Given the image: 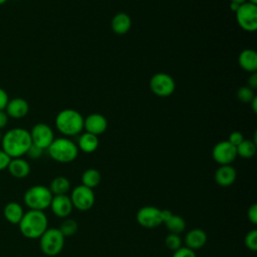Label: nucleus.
Wrapping results in <instances>:
<instances>
[{
	"mask_svg": "<svg viewBox=\"0 0 257 257\" xmlns=\"http://www.w3.org/2000/svg\"><path fill=\"white\" fill-rule=\"evenodd\" d=\"M1 139H2V135H1V132H0V143H1Z\"/></svg>",
	"mask_w": 257,
	"mask_h": 257,
	"instance_id": "obj_45",
	"label": "nucleus"
},
{
	"mask_svg": "<svg viewBox=\"0 0 257 257\" xmlns=\"http://www.w3.org/2000/svg\"><path fill=\"white\" fill-rule=\"evenodd\" d=\"M237 178V172L234 167L231 165H222L220 166L214 175L215 182L220 187H230L232 186Z\"/></svg>",
	"mask_w": 257,
	"mask_h": 257,
	"instance_id": "obj_16",
	"label": "nucleus"
},
{
	"mask_svg": "<svg viewBox=\"0 0 257 257\" xmlns=\"http://www.w3.org/2000/svg\"><path fill=\"white\" fill-rule=\"evenodd\" d=\"M73 209L85 212L90 210L95 202V196L93 190L83 185H78L71 191L69 196Z\"/></svg>",
	"mask_w": 257,
	"mask_h": 257,
	"instance_id": "obj_8",
	"label": "nucleus"
},
{
	"mask_svg": "<svg viewBox=\"0 0 257 257\" xmlns=\"http://www.w3.org/2000/svg\"><path fill=\"white\" fill-rule=\"evenodd\" d=\"M52 197L53 195L48 187L43 185H34L25 191L23 201L29 210L44 211L49 208Z\"/></svg>",
	"mask_w": 257,
	"mask_h": 257,
	"instance_id": "obj_5",
	"label": "nucleus"
},
{
	"mask_svg": "<svg viewBox=\"0 0 257 257\" xmlns=\"http://www.w3.org/2000/svg\"><path fill=\"white\" fill-rule=\"evenodd\" d=\"M2 150L11 158H21L26 155L32 145L30 133L22 127L9 130L2 136Z\"/></svg>",
	"mask_w": 257,
	"mask_h": 257,
	"instance_id": "obj_1",
	"label": "nucleus"
},
{
	"mask_svg": "<svg viewBox=\"0 0 257 257\" xmlns=\"http://www.w3.org/2000/svg\"><path fill=\"white\" fill-rule=\"evenodd\" d=\"M24 213L25 212L23 210V207L18 202H15V201H11L7 203L3 209L4 218L7 220V222L14 225L19 224Z\"/></svg>",
	"mask_w": 257,
	"mask_h": 257,
	"instance_id": "obj_20",
	"label": "nucleus"
},
{
	"mask_svg": "<svg viewBox=\"0 0 257 257\" xmlns=\"http://www.w3.org/2000/svg\"><path fill=\"white\" fill-rule=\"evenodd\" d=\"M161 209L155 206H144L139 209L136 220L140 226L146 229L158 228L163 224Z\"/></svg>",
	"mask_w": 257,
	"mask_h": 257,
	"instance_id": "obj_10",
	"label": "nucleus"
},
{
	"mask_svg": "<svg viewBox=\"0 0 257 257\" xmlns=\"http://www.w3.org/2000/svg\"><path fill=\"white\" fill-rule=\"evenodd\" d=\"M20 233L28 239H39L48 228V219L44 211L28 210L19 224Z\"/></svg>",
	"mask_w": 257,
	"mask_h": 257,
	"instance_id": "obj_2",
	"label": "nucleus"
},
{
	"mask_svg": "<svg viewBox=\"0 0 257 257\" xmlns=\"http://www.w3.org/2000/svg\"><path fill=\"white\" fill-rule=\"evenodd\" d=\"M98 144L99 142L97 136L89 133H84L79 137L77 148L83 153L90 154L96 151V149L98 148Z\"/></svg>",
	"mask_w": 257,
	"mask_h": 257,
	"instance_id": "obj_22",
	"label": "nucleus"
},
{
	"mask_svg": "<svg viewBox=\"0 0 257 257\" xmlns=\"http://www.w3.org/2000/svg\"><path fill=\"white\" fill-rule=\"evenodd\" d=\"M164 224L170 233L177 234V235H180L186 229L185 219L180 215H176L174 213Z\"/></svg>",
	"mask_w": 257,
	"mask_h": 257,
	"instance_id": "obj_25",
	"label": "nucleus"
},
{
	"mask_svg": "<svg viewBox=\"0 0 257 257\" xmlns=\"http://www.w3.org/2000/svg\"><path fill=\"white\" fill-rule=\"evenodd\" d=\"M30 133L32 144L41 148L42 150L47 149L54 140V134L51 127L43 122L36 123Z\"/></svg>",
	"mask_w": 257,
	"mask_h": 257,
	"instance_id": "obj_12",
	"label": "nucleus"
},
{
	"mask_svg": "<svg viewBox=\"0 0 257 257\" xmlns=\"http://www.w3.org/2000/svg\"><path fill=\"white\" fill-rule=\"evenodd\" d=\"M236 13L238 25L245 31L254 32L257 29V5L249 2L241 4Z\"/></svg>",
	"mask_w": 257,
	"mask_h": 257,
	"instance_id": "obj_7",
	"label": "nucleus"
},
{
	"mask_svg": "<svg viewBox=\"0 0 257 257\" xmlns=\"http://www.w3.org/2000/svg\"><path fill=\"white\" fill-rule=\"evenodd\" d=\"M7 0H0V5H2V4H4L5 2H6Z\"/></svg>",
	"mask_w": 257,
	"mask_h": 257,
	"instance_id": "obj_44",
	"label": "nucleus"
},
{
	"mask_svg": "<svg viewBox=\"0 0 257 257\" xmlns=\"http://www.w3.org/2000/svg\"><path fill=\"white\" fill-rule=\"evenodd\" d=\"M251 106H252V109L254 112H257V96H255L252 100H251Z\"/></svg>",
	"mask_w": 257,
	"mask_h": 257,
	"instance_id": "obj_40",
	"label": "nucleus"
},
{
	"mask_svg": "<svg viewBox=\"0 0 257 257\" xmlns=\"http://www.w3.org/2000/svg\"><path fill=\"white\" fill-rule=\"evenodd\" d=\"M64 241L65 237L58 228H47L39 238V246L43 254L53 257L62 251Z\"/></svg>",
	"mask_w": 257,
	"mask_h": 257,
	"instance_id": "obj_6",
	"label": "nucleus"
},
{
	"mask_svg": "<svg viewBox=\"0 0 257 257\" xmlns=\"http://www.w3.org/2000/svg\"><path fill=\"white\" fill-rule=\"evenodd\" d=\"M244 244L247 249L251 251L257 250V230L253 229L247 232L244 238Z\"/></svg>",
	"mask_w": 257,
	"mask_h": 257,
	"instance_id": "obj_30",
	"label": "nucleus"
},
{
	"mask_svg": "<svg viewBox=\"0 0 257 257\" xmlns=\"http://www.w3.org/2000/svg\"><path fill=\"white\" fill-rule=\"evenodd\" d=\"M150 88L154 94L161 97H166L173 94L176 88V83L170 74L159 72L151 77Z\"/></svg>",
	"mask_w": 257,
	"mask_h": 257,
	"instance_id": "obj_9",
	"label": "nucleus"
},
{
	"mask_svg": "<svg viewBox=\"0 0 257 257\" xmlns=\"http://www.w3.org/2000/svg\"><path fill=\"white\" fill-rule=\"evenodd\" d=\"M231 2H234V3H237V4H243L246 2V0H230Z\"/></svg>",
	"mask_w": 257,
	"mask_h": 257,
	"instance_id": "obj_42",
	"label": "nucleus"
},
{
	"mask_svg": "<svg viewBox=\"0 0 257 257\" xmlns=\"http://www.w3.org/2000/svg\"><path fill=\"white\" fill-rule=\"evenodd\" d=\"M161 214H162V220H163V224H164L173 215V212L168 209H164L161 211Z\"/></svg>",
	"mask_w": 257,
	"mask_h": 257,
	"instance_id": "obj_39",
	"label": "nucleus"
},
{
	"mask_svg": "<svg viewBox=\"0 0 257 257\" xmlns=\"http://www.w3.org/2000/svg\"><path fill=\"white\" fill-rule=\"evenodd\" d=\"M207 240H208L207 233L200 228H195L188 231L184 239L185 246L193 251L203 248L207 243Z\"/></svg>",
	"mask_w": 257,
	"mask_h": 257,
	"instance_id": "obj_15",
	"label": "nucleus"
},
{
	"mask_svg": "<svg viewBox=\"0 0 257 257\" xmlns=\"http://www.w3.org/2000/svg\"><path fill=\"white\" fill-rule=\"evenodd\" d=\"M107 127L106 118L100 113H91L83 119V128L86 133L99 136L105 132Z\"/></svg>",
	"mask_w": 257,
	"mask_h": 257,
	"instance_id": "obj_14",
	"label": "nucleus"
},
{
	"mask_svg": "<svg viewBox=\"0 0 257 257\" xmlns=\"http://www.w3.org/2000/svg\"><path fill=\"white\" fill-rule=\"evenodd\" d=\"M10 161H11V158L1 149L0 150V171L7 170Z\"/></svg>",
	"mask_w": 257,
	"mask_h": 257,
	"instance_id": "obj_35",
	"label": "nucleus"
},
{
	"mask_svg": "<svg viewBox=\"0 0 257 257\" xmlns=\"http://www.w3.org/2000/svg\"><path fill=\"white\" fill-rule=\"evenodd\" d=\"M165 245L168 249L172 250L173 252L178 250L179 248H181L182 245V239L180 237V235L177 234H173V233H169L166 238H165Z\"/></svg>",
	"mask_w": 257,
	"mask_h": 257,
	"instance_id": "obj_28",
	"label": "nucleus"
},
{
	"mask_svg": "<svg viewBox=\"0 0 257 257\" xmlns=\"http://www.w3.org/2000/svg\"><path fill=\"white\" fill-rule=\"evenodd\" d=\"M248 2L252 4H257V0H248Z\"/></svg>",
	"mask_w": 257,
	"mask_h": 257,
	"instance_id": "obj_43",
	"label": "nucleus"
},
{
	"mask_svg": "<svg viewBox=\"0 0 257 257\" xmlns=\"http://www.w3.org/2000/svg\"><path fill=\"white\" fill-rule=\"evenodd\" d=\"M64 237H70L76 234L78 231V224L74 219L65 218L58 228Z\"/></svg>",
	"mask_w": 257,
	"mask_h": 257,
	"instance_id": "obj_27",
	"label": "nucleus"
},
{
	"mask_svg": "<svg viewBox=\"0 0 257 257\" xmlns=\"http://www.w3.org/2000/svg\"><path fill=\"white\" fill-rule=\"evenodd\" d=\"M8 118H9V116L7 115L6 111L0 110V130L3 128V127H5V126L7 125V123H8Z\"/></svg>",
	"mask_w": 257,
	"mask_h": 257,
	"instance_id": "obj_37",
	"label": "nucleus"
},
{
	"mask_svg": "<svg viewBox=\"0 0 257 257\" xmlns=\"http://www.w3.org/2000/svg\"><path fill=\"white\" fill-rule=\"evenodd\" d=\"M47 150L50 158L61 164L73 162L77 158L79 151L77 145L67 138L54 139Z\"/></svg>",
	"mask_w": 257,
	"mask_h": 257,
	"instance_id": "obj_3",
	"label": "nucleus"
},
{
	"mask_svg": "<svg viewBox=\"0 0 257 257\" xmlns=\"http://www.w3.org/2000/svg\"><path fill=\"white\" fill-rule=\"evenodd\" d=\"M9 101V97L7 92L0 87V110H4L7 103Z\"/></svg>",
	"mask_w": 257,
	"mask_h": 257,
	"instance_id": "obj_36",
	"label": "nucleus"
},
{
	"mask_svg": "<svg viewBox=\"0 0 257 257\" xmlns=\"http://www.w3.org/2000/svg\"><path fill=\"white\" fill-rule=\"evenodd\" d=\"M5 111L9 117L19 119L24 117L29 111V104L28 102L21 97H15L9 99Z\"/></svg>",
	"mask_w": 257,
	"mask_h": 257,
	"instance_id": "obj_17",
	"label": "nucleus"
},
{
	"mask_svg": "<svg viewBox=\"0 0 257 257\" xmlns=\"http://www.w3.org/2000/svg\"><path fill=\"white\" fill-rule=\"evenodd\" d=\"M83 117L80 112L72 108H65L55 117L57 130L64 136H75L83 128Z\"/></svg>",
	"mask_w": 257,
	"mask_h": 257,
	"instance_id": "obj_4",
	"label": "nucleus"
},
{
	"mask_svg": "<svg viewBox=\"0 0 257 257\" xmlns=\"http://www.w3.org/2000/svg\"><path fill=\"white\" fill-rule=\"evenodd\" d=\"M248 84H249V87L252 88L253 90L255 88H257V73L256 72H253L252 75L248 78Z\"/></svg>",
	"mask_w": 257,
	"mask_h": 257,
	"instance_id": "obj_38",
	"label": "nucleus"
},
{
	"mask_svg": "<svg viewBox=\"0 0 257 257\" xmlns=\"http://www.w3.org/2000/svg\"><path fill=\"white\" fill-rule=\"evenodd\" d=\"M239 6H240V4H237V3H234V2H231V3H230V9H231L233 12H236V11L238 10Z\"/></svg>",
	"mask_w": 257,
	"mask_h": 257,
	"instance_id": "obj_41",
	"label": "nucleus"
},
{
	"mask_svg": "<svg viewBox=\"0 0 257 257\" xmlns=\"http://www.w3.org/2000/svg\"><path fill=\"white\" fill-rule=\"evenodd\" d=\"M131 17L124 12H119L115 14L111 20V29L114 33L118 35L125 34L131 29Z\"/></svg>",
	"mask_w": 257,
	"mask_h": 257,
	"instance_id": "obj_21",
	"label": "nucleus"
},
{
	"mask_svg": "<svg viewBox=\"0 0 257 257\" xmlns=\"http://www.w3.org/2000/svg\"><path fill=\"white\" fill-rule=\"evenodd\" d=\"M237 156L243 159H251L256 153V143L251 140H243L236 147Z\"/></svg>",
	"mask_w": 257,
	"mask_h": 257,
	"instance_id": "obj_26",
	"label": "nucleus"
},
{
	"mask_svg": "<svg viewBox=\"0 0 257 257\" xmlns=\"http://www.w3.org/2000/svg\"><path fill=\"white\" fill-rule=\"evenodd\" d=\"M247 218L249 222L252 223L253 225L257 224V205L256 204H253L252 206L249 207L247 211Z\"/></svg>",
	"mask_w": 257,
	"mask_h": 257,
	"instance_id": "obj_34",
	"label": "nucleus"
},
{
	"mask_svg": "<svg viewBox=\"0 0 257 257\" xmlns=\"http://www.w3.org/2000/svg\"><path fill=\"white\" fill-rule=\"evenodd\" d=\"M100 181H101V175L96 169H92V168L87 169L81 175V185L87 188H90L92 190L99 185Z\"/></svg>",
	"mask_w": 257,
	"mask_h": 257,
	"instance_id": "obj_24",
	"label": "nucleus"
},
{
	"mask_svg": "<svg viewBox=\"0 0 257 257\" xmlns=\"http://www.w3.org/2000/svg\"><path fill=\"white\" fill-rule=\"evenodd\" d=\"M238 63L242 69L248 72H256L257 70V53L253 49H244L238 56Z\"/></svg>",
	"mask_w": 257,
	"mask_h": 257,
	"instance_id": "obj_19",
	"label": "nucleus"
},
{
	"mask_svg": "<svg viewBox=\"0 0 257 257\" xmlns=\"http://www.w3.org/2000/svg\"><path fill=\"white\" fill-rule=\"evenodd\" d=\"M48 189L50 190L53 196L67 195V193L70 190V182L64 176H57L52 179Z\"/></svg>",
	"mask_w": 257,
	"mask_h": 257,
	"instance_id": "obj_23",
	"label": "nucleus"
},
{
	"mask_svg": "<svg viewBox=\"0 0 257 257\" xmlns=\"http://www.w3.org/2000/svg\"><path fill=\"white\" fill-rule=\"evenodd\" d=\"M212 158L220 166L231 165L237 158L236 147L231 145L228 141L219 142L212 150Z\"/></svg>",
	"mask_w": 257,
	"mask_h": 257,
	"instance_id": "obj_11",
	"label": "nucleus"
},
{
	"mask_svg": "<svg viewBox=\"0 0 257 257\" xmlns=\"http://www.w3.org/2000/svg\"><path fill=\"white\" fill-rule=\"evenodd\" d=\"M49 208L56 217L61 219L68 218L73 210L71 200L67 195L53 196Z\"/></svg>",
	"mask_w": 257,
	"mask_h": 257,
	"instance_id": "obj_13",
	"label": "nucleus"
},
{
	"mask_svg": "<svg viewBox=\"0 0 257 257\" xmlns=\"http://www.w3.org/2000/svg\"><path fill=\"white\" fill-rule=\"evenodd\" d=\"M9 174L16 179H24L30 174V165L29 163L22 158H13L11 159L8 168Z\"/></svg>",
	"mask_w": 257,
	"mask_h": 257,
	"instance_id": "obj_18",
	"label": "nucleus"
},
{
	"mask_svg": "<svg viewBox=\"0 0 257 257\" xmlns=\"http://www.w3.org/2000/svg\"><path fill=\"white\" fill-rule=\"evenodd\" d=\"M43 154V150L35 145H31L29 150L27 151L26 155L30 158V159H33V160H36V159H39Z\"/></svg>",
	"mask_w": 257,
	"mask_h": 257,
	"instance_id": "obj_32",
	"label": "nucleus"
},
{
	"mask_svg": "<svg viewBox=\"0 0 257 257\" xmlns=\"http://www.w3.org/2000/svg\"><path fill=\"white\" fill-rule=\"evenodd\" d=\"M244 140L243 138V135L240 133V132H232L230 135H229V139H228V142L233 145L234 147H237L242 141Z\"/></svg>",
	"mask_w": 257,
	"mask_h": 257,
	"instance_id": "obj_33",
	"label": "nucleus"
},
{
	"mask_svg": "<svg viewBox=\"0 0 257 257\" xmlns=\"http://www.w3.org/2000/svg\"><path fill=\"white\" fill-rule=\"evenodd\" d=\"M254 90L249 86H242L237 90V98L244 103H250L251 100L255 97Z\"/></svg>",
	"mask_w": 257,
	"mask_h": 257,
	"instance_id": "obj_29",
	"label": "nucleus"
},
{
	"mask_svg": "<svg viewBox=\"0 0 257 257\" xmlns=\"http://www.w3.org/2000/svg\"><path fill=\"white\" fill-rule=\"evenodd\" d=\"M172 257H196V253L186 246H182L178 250L174 251Z\"/></svg>",
	"mask_w": 257,
	"mask_h": 257,
	"instance_id": "obj_31",
	"label": "nucleus"
}]
</instances>
